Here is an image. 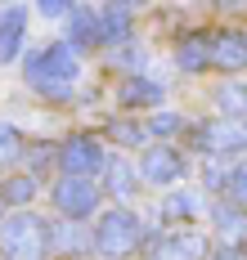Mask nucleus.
Wrapping results in <instances>:
<instances>
[{
    "mask_svg": "<svg viewBox=\"0 0 247 260\" xmlns=\"http://www.w3.org/2000/svg\"><path fill=\"white\" fill-rule=\"evenodd\" d=\"M23 27H27V9L23 5H5L0 9V58L9 63L18 45H23Z\"/></svg>",
    "mask_w": 247,
    "mask_h": 260,
    "instance_id": "obj_10",
    "label": "nucleus"
},
{
    "mask_svg": "<svg viewBox=\"0 0 247 260\" xmlns=\"http://www.w3.org/2000/svg\"><path fill=\"white\" fill-rule=\"evenodd\" d=\"M121 104H126V108H153V104H162V85L148 81V77H131L126 85H121Z\"/></svg>",
    "mask_w": 247,
    "mask_h": 260,
    "instance_id": "obj_15",
    "label": "nucleus"
},
{
    "mask_svg": "<svg viewBox=\"0 0 247 260\" xmlns=\"http://www.w3.org/2000/svg\"><path fill=\"white\" fill-rule=\"evenodd\" d=\"M175 63H180L184 72H202V68L211 63V41H207L202 31L180 36V45H175Z\"/></svg>",
    "mask_w": 247,
    "mask_h": 260,
    "instance_id": "obj_13",
    "label": "nucleus"
},
{
    "mask_svg": "<svg viewBox=\"0 0 247 260\" xmlns=\"http://www.w3.org/2000/svg\"><path fill=\"white\" fill-rule=\"evenodd\" d=\"M211 68H220V72H243L247 68V36L238 27H220L211 36Z\"/></svg>",
    "mask_w": 247,
    "mask_h": 260,
    "instance_id": "obj_9",
    "label": "nucleus"
},
{
    "mask_svg": "<svg viewBox=\"0 0 247 260\" xmlns=\"http://www.w3.org/2000/svg\"><path fill=\"white\" fill-rule=\"evenodd\" d=\"M77 77H81V63H77L72 45H58L54 41V45H45L41 54L27 58V81H32V90H41L45 99H68Z\"/></svg>",
    "mask_w": 247,
    "mask_h": 260,
    "instance_id": "obj_1",
    "label": "nucleus"
},
{
    "mask_svg": "<svg viewBox=\"0 0 247 260\" xmlns=\"http://www.w3.org/2000/svg\"><path fill=\"white\" fill-rule=\"evenodd\" d=\"M229 198H234L238 207H247V161H238V166L229 171Z\"/></svg>",
    "mask_w": 247,
    "mask_h": 260,
    "instance_id": "obj_21",
    "label": "nucleus"
},
{
    "mask_svg": "<svg viewBox=\"0 0 247 260\" xmlns=\"http://www.w3.org/2000/svg\"><path fill=\"white\" fill-rule=\"evenodd\" d=\"M211 260H243V251H238V247H220Z\"/></svg>",
    "mask_w": 247,
    "mask_h": 260,
    "instance_id": "obj_26",
    "label": "nucleus"
},
{
    "mask_svg": "<svg viewBox=\"0 0 247 260\" xmlns=\"http://www.w3.org/2000/svg\"><path fill=\"white\" fill-rule=\"evenodd\" d=\"M207 256V238L193 224H180V229H166L158 242H153V260H202Z\"/></svg>",
    "mask_w": 247,
    "mask_h": 260,
    "instance_id": "obj_7",
    "label": "nucleus"
},
{
    "mask_svg": "<svg viewBox=\"0 0 247 260\" xmlns=\"http://www.w3.org/2000/svg\"><path fill=\"white\" fill-rule=\"evenodd\" d=\"M68 31H72V41H77V45H104V23H99V9L77 5V9H72V18H68Z\"/></svg>",
    "mask_w": 247,
    "mask_h": 260,
    "instance_id": "obj_12",
    "label": "nucleus"
},
{
    "mask_svg": "<svg viewBox=\"0 0 247 260\" xmlns=\"http://www.w3.org/2000/svg\"><path fill=\"white\" fill-rule=\"evenodd\" d=\"M216 224L229 238V247H247V215H234L229 207H216Z\"/></svg>",
    "mask_w": 247,
    "mask_h": 260,
    "instance_id": "obj_18",
    "label": "nucleus"
},
{
    "mask_svg": "<svg viewBox=\"0 0 247 260\" xmlns=\"http://www.w3.org/2000/svg\"><path fill=\"white\" fill-rule=\"evenodd\" d=\"M148 130H153V135H175V130H184V121H180L175 112H158V117L148 121Z\"/></svg>",
    "mask_w": 247,
    "mask_h": 260,
    "instance_id": "obj_23",
    "label": "nucleus"
},
{
    "mask_svg": "<svg viewBox=\"0 0 247 260\" xmlns=\"http://www.w3.org/2000/svg\"><path fill=\"white\" fill-rule=\"evenodd\" d=\"M99 23H104V45H117L131 36V9L126 5H99Z\"/></svg>",
    "mask_w": 247,
    "mask_h": 260,
    "instance_id": "obj_14",
    "label": "nucleus"
},
{
    "mask_svg": "<svg viewBox=\"0 0 247 260\" xmlns=\"http://www.w3.org/2000/svg\"><path fill=\"white\" fill-rule=\"evenodd\" d=\"M58 171H63L68 180H90V175H99V171H104V148H99V139H95V135H72V139L58 148Z\"/></svg>",
    "mask_w": 247,
    "mask_h": 260,
    "instance_id": "obj_5",
    "label": "nucleus"
},
{
    "mask_svg": "<svg viewBox=\"0 0 247 260\" xmlns=\"http://www.w3.org/2000/svg\"><path fill=\"white\" fill-rule=\"evenodd\" d=\"M54 211L63 220H72V224H81L85 215H95L99 211V184L95 180H63L54 184Z\"/></svg>",
    "mask_w": 247,
    "mask_h": 260,
    "instance_id": "obj_6",
    "label": "nucleus"
},
{
    "mask_svg": "<svg viewBox=\"0 0 247 260\" xmlns=\"http://www.w3.org/2000/svg\"><path fill=\"white\" fill-rule=\"evenodd\" d=\"M41 14H45V18H72L68 5H41Z\"/></svg>",
    "mask_w": 247,
    "mask_h": 260,
    "instance_id": "obj_25",
    "label": "nucleus"
},
{
    "mask_svg": "<svg viewBox=\"0 0 247 260\" xmlns=\"http://www.w3.org/2000/svg\"><path fill=\"white\" fill-rule=\"evenodd\" d=\"M108 193H117V198H121V202H126V198H131V193H135V180H131V166H121V161H117V166H112V180H108Z\"/></svg>",
    "mask_w": 247,
    "mask_h": 260,
    "instance_id": "obj_20",
    "label": "nucleus"
},
{
    "mask_svg": "<svg viewBox=\"0 0 247 260\" xmlns=\"http://www.w3.org/2000/svg\"><path fill=\"white\" fill-rule=\"evenodd\" d=\"M0 198H5L9 207H27L32 198H36V175H9L5 188H0Z\"/></svg>",
    "mask_w": 247,
    "mask_h": 260,
    "instance_id": "obj_16",
    "label": "nucleus"
},
{
    "mask_svg": "<svg viewBox=\"0 0 247 260\" xmlns=\"http://www.w3.org/2000/svg\"><path fill=\"white\" fill-rule=\"evenodd\" d=\"M112 130L121 135L117 144H139V135H144V130H139V126H112Z\"/></svg>",
    "mask_w": 247,
    "mask_h": 260,
    "instance_id": "obj_24",
    "label": "nucleus"
},
{
    "mask_svg": "<svg viewBox=\"0 0 247 260\" xmlns=\"http://www.w3.org/2000/svg\"><path fill=\"white\" fill-rule=\"evenodd\" d=\"M50 247H54V238L41 224V215H32V211H14L0 224V251L9 260H45Z\"/></svg>",
    "mask_w": 247,
    "mask_h": 260,
    "instance_id": "obj_2",
    "label": "nucleus"
},
{
    "mask_svg": "<svg viewBox=\"0 0 247 260\" xmlns=\"http://www.w3.org/2000/svg\"><path fill=\"white\" fill-rule=\"evenodd\" d=\"M193 144L211 157H234L247 148V121L243 117H216V121H202L193 130Z\"/></svg>",
    "mask_w": 247,
    "mask_h": 260,
    "instance_id": "obj_4",
    "label": "nucleus"
},
{
    "mask_svg": "<svg viewBox=\"0 0 247 260\" xmlns=\"http://www.w3.org/2000/svg\"><path fill=\"white\" fill-rule=\"evenodd\" d=\"M81 229H72V220H68V224H63V229H54V247L58 251H81Z\"/></svg>",
    "mask_w": 247,
    "mask_h": 260,
    "instance_id": "obj_22",
    "label": "nucleus"
},
{
    "mask_svg": "<svg viewBox=\"0 0 247 260\" xmlns=\"http://www.w3.org/2000/svg\"><path fill=\"white\" fill-rule=\"evenodd\" d=\"M95 251L121 260L139 251V220L131 211H104L99 224H95Z\"/></svg>",
    "mask_w": 247,
    "mask_h": 260,
    "instance_id": "obj_3",
    "label": "nucleus"
},
{
    "mask_svg": "<svg viewBox=\"0 0 247 260\" xmlns=\"http://www.w3.org/2000/svg\"><path fill=\"white\" fill-rule=\"evenodd\" d=\"M23 148H27V139L9 126V121H0V166H14L23 157Z\"/></svg>",
    "mask_w": 247,
    "mask_h": 260,
    "instance_id": "obj_19",
    "label": "nucleus"
},
{
    "mask_svg": "<svg viewBox=\"0 0 247 260\" xmlns=\"http://www.w3.org/2000/svg\"><path fill=\"white\" fill-rule=\"evenodd\" d=\"M139 175H144L148 184H162L166 188V184H175L180 175H184V157L175 153L171 144H153V148L144 153V161H139Z\"/></svg>",
    "mask_w": 247,
    "mask_h": 260,
    "instance_id": "obj_8",
    "label": "nucleus"
},
{
    "mask_svg": "<svg viewBox=\"0 0 247 260\" xmlns=\"http://www.w3.org/2000/svg\"><path fill=\"white\" fill-rule=\"evenodd\" d=\"M220 108H225V117H243L247 112V81H225L216 90Z\"/></svg>",
    "mask_w": 247,
    "mask_h": 260,
    "instance_id": "obj_17",
    "label": "nucleus"
},
{
    "mask_svg": "<svg viewBox=\"0 0 247 260\" xmlns=\"http://www.w3.org/2000/svg\"><path fill=\"white\" fill-rule=\"evenodd\" d=\"M207 211V198L202 193H193V188H184V193H171L162 202V220H171V224H189V220H198Z\"/></svg>",
    "mask_w": 247,
    "mask_h": 260,
    "instance_id": "obj_11",
    "label": "nucleus"
}]
</instances>
